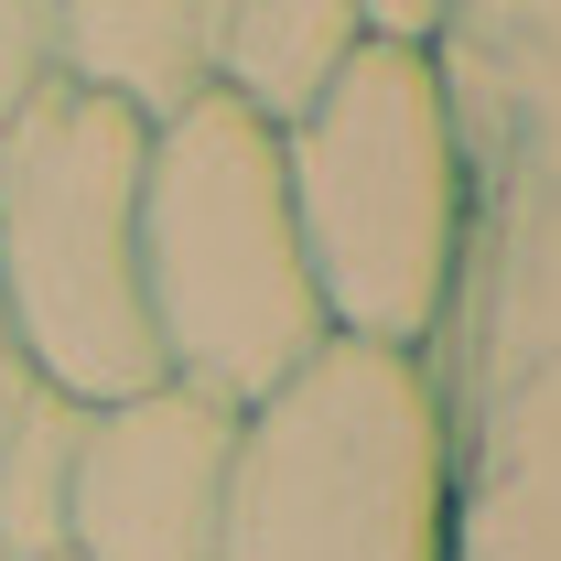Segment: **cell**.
Segmentation results:
<instances>
[{"mask_svg":"<svg viewBox=\"0 0 561 561\" xmlns=\"http://www.w3.org/2000/svg\"><path fill=\"white\" fill-rule=\"evenodd\" d=\"M291 238L324 335L421 356L465 260V130L432 44H356L335 98L280 140Z\"/></svg>","mask_w":561,"mask_h":561,"instance_id":"obj_1","label":"cell"},{"mask_svg":"<svg viewBox=\"0 0 561 561\" xmlns=\"http://www.w3.org/2000/svg\"><path fill=\"white\" fill-rule=\"evenodd\" d=\"M454 432L421 356L313 346L260 411H238L216 561H443Z\"/></svg>","mask_w":561,"mask_h":561,"instance_id":"obj_2","label":"cell"},{"mask_svg":"<svg viewBox=\"0 0 561 561\" xmlns=\"http://www.w3.org/2000/svg\"><path fill=\"white\" fill-rule=\"evenodd\" d=\"M140 302L162 378L216 411H260L291 367H313V346H335L291 238L280 140L227 98L184 108L140 151Z\"/></svg>","mask_w":561,"mask_h":561,"instance_id":"obj_3","label":"cell"},{"mask_svg":"<svg viewBox=\"0 0 561 561\" xmlns=\"http://www.w3.org/2000/svg\"><path fill=\"white\" fill-rule=\"evenodd\" d=\"M140 151L151 130L76 87H55L0 140V302L33 378L76 411H119L162 389L140 302Z\"/></svg>","mask_w":561,"mask_h":561,"instance_id":"obj_4","label":"cell"},{"mask_svg":"<svg viewBox=\"0 0 561 561\" xmlns=\"http://www.w3.org/2000/svg\"><path fill=\"white\" fill-rule=\"evenodd\" d=\"M227 454H238V411H216L173 378L119 411H87L66 561H216Z\"/></svg>","mask_w":561,"mask_h":561,"instance_id":"obj_5","label":"cell"},{"mask_svg":"<svg viewBox=\"0 0 561 561\" xmlns=\"http://www.w3.org/2000/svg\"><path fill=\"white\" fill-rule=\"evenodd\" d=\"M55 76L130 130H173L216 98V0H55Z\"/></svg>","mask_w":561,"mask_h":561,"instance_id":"obj_6","label":"cell"},{"mask_svg":"<svg viewBox=\"0 0 561 561\" xmlns=\"http://www.w3.org/2000/svg\"><path fill=\"white\" fill-rule=\"evenodd\" d=\"M356 44H367V22L346 0H216V98L271 140H291L335 98Z\"/></svg>","mask_w":561,"mask_h":561,"instance_id":"obj_7","label":"cell"},{"mask_svg":"<svg viewBox=\"0 0 561 561\" xmlns=\"http://www.w3.org/2000/svg\"><path fill=\"white\" fill-rule=\"evenodd\" d=\"M76 432L87 411L33 389L11 443H0V561H66V507H76Z\"/></svg>","mask_w":561,"mask_h":561,"instance_id":"obj_8","label":"cell"},{"mask_svg":"<svg viewBox=\"0 0 561 561\" xmlns=\"http://www.w3.org/2000/svg\"><path fill=\"white\" fill-rule=\"evenodd\" d=\"M55 0H0V140L55 98Z\"/></svg>","mask_w":561,"mask_h":561,"instance_id":"obj_9","label":"cell"},{"mask_svg":"<svg viewBox=\"0 0 561 561\" xmlns=\"http://www.w3.org/2000/svg\"><path fill=\"white\" fill-rule=\"evenodd\" d=\"M33 389H44V378H33V356H22V335H11V302H0V443H11V421H22Z\"/></svg>","mask_w":561,"mask_h":561,"instance_id":"obj_10","label":"cell"}]
</instances>
